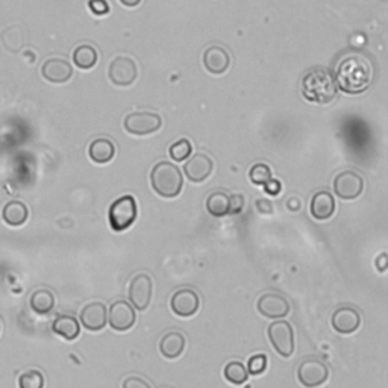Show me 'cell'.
Returning <instances> with one entry per match:
<instances>
[{"mask_svg":"<svg viewBox=\"0 0 388 388\" xmlns=\"http://www.w3.org/2000/svg\"><path fill=\"white\" fill-rule=\"evenodd\" d=\"M373 64L363 54L344 55L335 70L337 87L348 94L364 93L373 81Z\"/></svg>","mask_w":388,"mask_h":388,"instance_id":"6da1fadb","label":"cell"},{"mask_svg":"<svg viewBox=\"0 0 388 388\" xmlns=\"http://www.w3.org/2000/svg\"><path fill=\"white\" fill-rule=\"evenodd\" d=\"M302 94L308 102L326 105L337 96V82L329 70L323 67H314L302 81Z\"/></svg>","mask_w":388,"mask_h":388,"instance_id":"7a4b0ae2","label":"cell"},{"mask_svg":"<svg viewBox=\"0 0 388 388\" xmlns=\"http://www.w3.org/2000/svg\"><path fill=\"white\" fill-rule=\"evenodd\" d=\"M153 192L164 199H175L183 192L184 178L180 170L169 161H161L150 171Z\"/></svg>","mask_w":388,"mask_h":388,"instance_id":"3957f363","label":"cell"},{"mask_svg":"<svg viewBox=\"0 0 388 388\" xmlns=\"http://www.w3.org/2000/svg\"><path fill=\"white\" fill-rule=\"evenodd\" d=\"M138 217V206L135 197L126 194L118 197L109 206L108 220L114 232H123L131 228Z\"/></svg>","mask_w":388,"mask_h":388,"instance_id":"277c9868","label":"cell"},{"mask_svg":"<svg viewBox=\"0 0 388 388\" xmlns=\"http://www.w3.org/2000/svg\"><path fill=\"white\" fill-rule=\"evenodd\" d=\"M267 334H269L270 344L278 352V355L282 358H290L295 353V331H293V326L288 322H273L267 329Z\"/></svg>","mask_w":388,"mask_h":388,"instance_id":"5b68a950","label":"cell"},{"mask_svg":"<svg viewBox=\"0 0 388 388\" xmlns=\"http://www.w3.org/2000/svg\"><path fill=\"white\" fill-rule=\"evenodd\" d=\"M123 126L127 134L144 137L158 132L162 126V118L150 111H137V113H131L125 117Z\"/></svg>","mask_w":388,"mask_h":388,"instance_id":"8992f818","label":"cell"},{"mask_svg":"<svg viewBox=\"0 0 388 388\" xmlns=\"http://www.w3.org/2000/svg\"><path fill=\"white\" fill-rule=\"evenodd\" d=\"M127 296L131 305L138 311H146L149 308L153 296V281L148 273L135 274L129 284Z\"/></svg>","mask_w":388,"mask_h":388,"instance_id":"52a82bcc","label":"cell"},{"mask_svg":"<svg viewBox=\"0 0 388 388\" xmlns=\"http://www.w3.org/2000/svg\"><path fill=\"white\" fill-rule=\"evenodd\" d=\"M329 378V368L323 361L317 358H306L297 368V379L305 388L322 387Z\"/></svg>","mask_w":388,"mask_h":388,"instance_id":"ba28073f","label":"cell"},{"mask_svg":"<svg viewBox=\"0 0 388 388\" xmlns=\"http://www.w3.org/2000/svg\"><path fill=\"white\" fill-rule=\"evenodd\" d=\"M108 77L117 87H131L138 77V67L132 58L117 56L108 67Z\"/></svg>","mask_w":388,"mask_h":388,"instance_id":"9c48e42d","label":"cell"},{"mask_svg":"<svg viewBox=\"0 0 388 388\" xmlns=\"http://www.w3.org/2000/svg\"><path fill=\"white\" fill-rule=\"evenodd\" d=\"M364 192V179L352 170L341 171L334 179V193L343 201H353Z\"/></svg>","mask_w":388,"mask_h":388,"instance_id":"30bf717a","label":"cell"},{"mask_svg":"<svg viewBox=\"0 0 388 388\" xmlns=\"http://www.w3.org/2000/svg\"><path fill=\"white\" fill-rule=\"evenodd\" d=\"M137 322L134 306L126 300H116L111 304L108 311V323L117 332H126L132 329Z\"/></svg>","mask_w":388,"mask_h":388,"instance_id":"8fae6325","label":"cell"},{"mask_svg":"<svg viewBox=\"0 0 388 388\" xmlns=\"http://www.w3.org/2000/svg\"><path fill=\"white\" fill-rule=\"evenodd\" d=\"M256 309L263 317L278 320L288 316L290 302L279 293H264L256 302Z\"/></svg>","mask_w":388,"mask_h":388,"instance_id":"7c38bea8","label":"cell"},{"mask_svg":"<svg viewBox=\"0 0 388 388\" xmlns=\"http://www.w3.org/2000/svg\"><path fill=\"white\" fill-rule=\"evenodd\" d=\"M170 308L178 317H193L201 308V297L192 288H180L171 296Z\"/></svg>","mask_w":388,"mask_h":388,"instance_id":"4fadbf2b","label":"cell"},{"mask_svg":"<svg viewBox=\"0 0 388 388\" xmlns=\"http://www.w3.org/2000/svg\"><path fill=\"white\" fill-rule=\"evenodd\" d=\"M81 325L90 332H99L108 325V308L102 302H90L81 309Z\"/></svg>","mask_w":388,"mask_h":388,"instance_id":"5bb4252c","label":"cell"},{"mask_svg":"<svg viewBox=\"0 0 388 388\" xmlns=\"http://www.w3.org/2000/svg\"><path fill=\"white\" fill-rule=\"evenodd\" d=\"M331 325L334 331H337L339 334H353L357 332L361 326V313L353 306H340L334 311Z\"/></svg>","mask_w":388,"mask_h":388,"instance_id":"9a60e30c","label":"cell"},{"mask_svg":"<svg viewBox=\"0 0 388 388\" xmlns=\"http://www.w3.org/2000/svg\"><path fill=\"white\" fill-rule=\"evenodd\" d=\"M214 162L205 153H197L189 158L184 166V173L189 183L202 184L212 175Z\"/></svg>","mask_w":388,"mask_h":388,"instance_id":"2e32d148","label":"cell"},{"mask_svg":"<svg viewBox=\"0 0 388 388\" xmlns=\"http://www.w3.org/2000/svg\"><path fill=\"white\" fill-rule=\"evenodd\" d=\"M41 75L50 84L63 85L73 77V67L64 58H50L42 64Z\"/></svg>","mask_w":388,"mask_h":388,"instance_id":"e0dca14e","label":"cell"},{"mask_svg":"<svg viewBox=\"0 0 388 388\" xmlns=\"http://www.w3.org/2000/svg\"><path fill=\"white\" fill-rule=\"evenodd\" d=\"M203 65L211 75H223L231 65L228 50L222 46H210L203 54Z\"/></svg>","mask_w":388,"mask_h":388,"instance_id":"ac0fdd59","label":"cell"},{"mask_svg":"<svg viewBox=\"0 0 388 388\" xmlns=\"http://www.w3.org/2000/svg\"><path fill=\"white\" fill-rule=\"evenodd\" d=\"M187 346V339L183 332L170 331L164 334V337L160 341V352L164 358L176 359L183 355Z\"/></svg>","mask_w":388,"mask_h":388,"instance_id":"d6986e66","label":"cell"},{"mask_svg":"<svg viewBox=\"0 0 388 388\" xmlns=\"http://www.w3.org/2000/svg\"><path fill=\"white\" fill-rule=\"evenodd\" d=\"M335 199L329 192H317L311 203H309V212L316 220H329L335 212Z\"/></svg>","mask_w":388,"mask_h":388,"instance_id":"ffe728a7","label":"cell"},{"mask_svg":"<svg viewBox=\"0 0 388 388\" xmlns=\"http://www.w3.org/2000/svg\"><path fill=\"white\" fill-rule=\"evenodd\" d=\"M88 157L96 164H108L116 157V144L111 138L100 137L93 140L88 148Z\"/></svg>","mask_w":388,"mask_h":388,"instance_id":"44dd1931","label":"cell"},{"mask_svg":"<svg viewBox=\"0 0 388 388\" xmlns=\"http://www.w3.org/2000/svg\"><path fill=\"white\" fill-rule=\"evenodd\" d=\"M29 217V210L23 202L20 201H11L8 202L2 210V219L8 226L19 228L23 226Z\"/></svg>","mask_w":388,"mask_h":388,"instance_id":"7402d4cb","label":"cell"},{"mask_svg":"<svg viewBox=\"0 0 388 388\" xmlns=\"http://www.w3.org/2000/svg\"><path fill=\"white\" fill-rule=\"evenodd\" d=\"M52 331L67 341H73L81 334V325L73 316H58L52 323Z\"/></svg>","mask_w":388,"mask_h":388,"instance_id":"603a6c76","label":"cell"},{"mask_svg":"<svg viewBox=\"0 0 388 388\" xmlns=\"http://www.w3.org/2000/svg\"><path fill=\"white\" fill-rule=\"evenodd\" d=\"M99 54L98 49L91 45H81L73 52V64L81 70H91L98 64Z\"/></svg>","mask_w":388,"mask_h":388,"instance_id":"cb8c5ba5","label":"cell"},{"mask_svg":"<svg viewBox=\"0 0 388 388\" xmlns=\"http://www.w3.org/2000/svg\"><path fill=\"white\" fill-rule=\"evenodd\" d=\"M31 308L38 316H47L55 308V296L49 290H37L31 296Z\"/></svg>","mask_w":388,"mask_h":388,"instance_id":"d4e9b609","label":"cell"},{"mask_svg":"<svg viewBox=\"0 0 388 388\" xmlns=\"http://www.w3.org/2000/svg\"><path fill=\"white\" fill-rule=\"evenodd\" d=\"M206 211L215 219L229 215V194L225 192L211 193L206 199Z\"/></svg>","mask_w":388,"mask_h":388,"instance_id":"484cf974","label":"cell"},{"mask_svg":"<svg viewBox=\"0 0 388 388\" xmlns=\"http://www.w3.org/2000/svg\"><path fill=\"white\" fill-rule=\"evenodd\" d=\"M223 376H225L226 381L232 385H243L249 379V370L243 363H240V361H231V363H228L225 368H223Z\"/></svg>","mask_w":388,"mask_h":388,"instance_id":"4316f807","label":"cell"},{"mask_svg":"<svg viewBox=\"0 0 388 388\" xmlns=\"http://www.w3.org/2000/svg\"><path fill=\"white\" fill-rule=\"evenodd\" d=\"M249 179H251V183L254 185L264 187L267 183H270L273 179L272 169L263 162L255 164V166L249 170Z\"/></svg>","mask_w":388,"mask_h":388,"instance_id":"83f0119b","label":"cell"},{"mask_svg":"<svg viewBox=\"0 0 388 388\" xmlns=\"http://www.w3.org/2000/svg\"><path fill=\"white\" fill-rule=\"evenodd\" d=\"M20 388H45V375L40 370L31 368L23 372L19 378Z\"/></svg>","mask_w":388,"mask_h":388,"instance_id":"f1b7e54d","label":"cell"},{"mask_svg":"<svg viewBox=\"0 0 388 388\" xmlns=\"http://www.w3.org/2000/svg\"><path fill=\"white\" fill-rule=\"evenodd\" d=\"M192 152H193V146H192V143H189L188 140H185V138H183V140L173 143V144L170 146V149H169V153H170L171 160H175L178 162L185 161L187 158H189V155H192Z\"/></svg>","mask_w":388,"mask_h":388,"instance_id":"f546056e","label":"cell"},{"mask_svg":"<svg viewBox=\"0 0 388 388\" xmlns=\"http://www.w3.org/2000/svg\"><path fill=\"white\" fill-rule=\"evenodd\" d=\"M267 368V357L264 353H258V355H254L247 363V370L249 375L252 376H260L265 372Z\"/></svg>","mask_w":388,"mask_h":388,"instance_id":"4dcf8cb0","label":"cell"},{"mask_svg":"<svg viewBox=\"0 0 388 388\" xmlns=\"http://www.w3.org/2000/svg\"><path fill=\"white\" fill-rule=\"evenodd\" d=\"M88 8L94 15H107L109 13V3L107 0H90Z\"/></svg>","mask_w":388,"mask_h":388,"instance_id":"1f68e13d","label":"cell"},{"mask_svg":"<svg viewBox=\"0 0 388 388\" xmlns=\"http://www.w3.org/2000/svg\"><path fill=\"white\" fill-rule=\"evenodd\" d=\"M245 208V196L232 194L229 196V214H240Z\"/></svg>","mask_w":388,"mask_h":388,"instance_id":"d6a6232c","label":"cell"},{"mask_svg":"<svg viewBox=\"0 0 388 388\" xmlns=\"http://www.w3.org/2000/svg\"><path fill=\"white\" fill-rule=\"evenodd\" d=\"M123 388H152V385L140 376H129L123 381Z\"/></svg>","mask_w":388,"mask_h":388,"instance_id":"836d02e7","label":"cell"},{"mask_svg":"<svg viewBox=\"0 0 388 388\" xmlns=\"http://www.w3.org/2000/svg\"><path fill=\"white\" fill-rule=\"evenodd\" d=\"M281 189H282V185L278 179H272L270 183H267L264 185V192L270 196H278L281 193Z\"/></svg>","mask_w":388,"mask_h":388,"instance_id":"e575fe53","label":"cell"},{"mask_svg":"<svg viewBox=\"0 0 388 388\" xmlns=\"http://www.w3.org/2000/svg\"><path fill=\"white\" fill-rule=\"evenodd\" d=\"M375 265H376L378 272H381V273L388 270V254L378 255L376 260H375Z\"/></svg>","mask_w":388,"mask_h":388,"instance_id":"d590c367","label":"cell"},{"mask_svg":"<svg viewBox=\"0 0 388 388\" xmlns=\"http://www.w3.org/2000/svg\"><path fill=\"white\" fill-rule=\"evenodd\" d=\"M118 2L127 8H135L141 3V0H118Z\"/></svg>","mask_w":388,"mask_h":388,"instance_id":"8d00e7d4","label":"cell"},{"mask_svg":"<svg viewBox=\"0 0 388 388\" xmlns=\"http://www.w3.org/2000/svg\"><path fill=\"white\" fill-rule=\"evenodd\" d=\"M288 206H290V210H293V211H299L300 210V202L297 201V199H295V197H293V199H290L288 201Z\"/></svg>","mask_w":388,"mask_h":388,"instance_id":"74e56055","label":"cell"},{"mask_svg":"<svg viewBox=\"0 0 388 388\" xmlns=\"http://www.w3.org/2000/svg\"><path fill=\"white\" fill-rule=\"evenodd\" d=\"M0 331H2V323H0Z\"/></svg>","mask_w":388,"mask_h":388,"instance_id":"f35d334b","label":"cell"}]
</instances>
